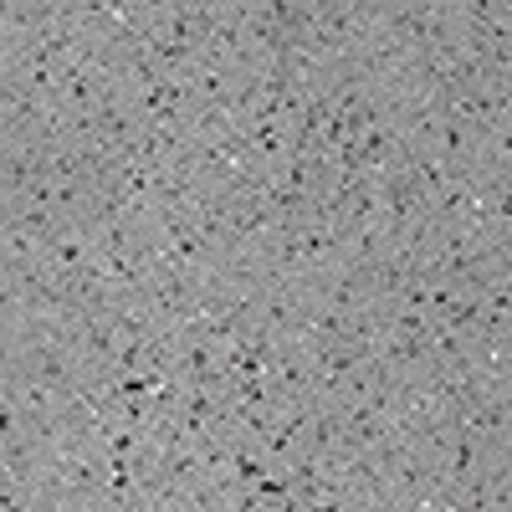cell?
Instances as JSON below:
<instances>
[{
    "label": "cell",
    "instance_id": "cell-1",
    "mask_svg": "<svg viewBox=\"0 0 512 512\" xmlns=\"http://www.w3.org/2000/svg\"><path fill=\"white\" fill-rule=\"evenodd\" d=\"M47 262V236L21 231V226H0V272H26Z\"/></svg>",
    "mask_w": 512,
    "mask_h": 512
}]
</instances>
